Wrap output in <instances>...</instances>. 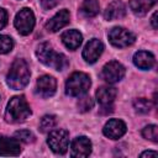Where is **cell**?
<instances>
[{
    "label": "cell",
    "instance_id": "7",
    "mask_svg": "<svg viewBox=\"0 0 158 158\" xmlns=\"http://www.w3.org/2000/svg\"><path fill=\"white\" fill-rule=\"evenodd\" d=\"M109 41L117 48H125L135 43L136 36L123 27H114L109 32Z\"/></svg>",
    "mask_w": 158,
    "mask_h": 158
},
{
    "label": "cell",
    "instance_id": "8",
    "mask_svg": "<svg viewBox=\"0 0 158 158\" xmlns=\"http://www.w3.org/2000/svg\"><path fill=\"white\" fill-rule=\"evenodd\" d=\"M123 75H125V67L117 60H111L106 63L101 70V78L109 84L120 81L123 78Z\"/></svg>",
    "mask_w": 158,
    "mask_h": 158
},
{
    "label": "cell",
    "instance_id": "20",
    "mask_svg": "<svg viewBox=\"0 0 158 158\" xmlns=\"http://www.w3.org/2000/svg\"><path fill=\"white\" fill-rule=\"evenodd\" d=\"M99 1L98 0H84L80 6V12L85 17H94L99 14Z\"/></svg>",
    "mask_w": 158,
    "mask_h": 158
},
{
    "label": "cell",
    "instance_id": "16",
    "mask_svg": "<svg viewBox=\"0 0 158 158\" xmlns=\"http://www.w3.org/2000/svg\"><path fill=\"white\" fill-rule=\"evenodd\" d=\"M60 38H62L63 44L67 48H69L70 51H75L77 48H79L83 42V36L77 30H68V31L63 32Z\"/></svg>",
    "mask_w": 158,
    "mask_h": 158
},
{
    "label": "cell",
    "instance_id": "29",
    "mask_svg": "<svg viewBox=\"0 0 158 158\" xmlns=\"http://www.w3.org/2000/svg\"><path fill=\"white\" fill-rule=\"evenodd\" d=\"M158 153L156 151H144L139 154V157H157Z\"/></svg>",
    "mask_w": 158,
    "mask_h": 158
},
{
    "label": "cell",
    "instance_id": "15",
    "mask_svg": "<svg viewBox=\"0 0 158 158\" xmlns=\"http://www.w3.org/2000/svg\"><path fill=\"white\" fill-rule=\"evenodd\" d=\"M125 15H126V6L121 0H114L107 5L106 10L104 11V17L107 21L122 19Z\"/></svg>",
    "mask_w": 158,
    "mask_h": 158
},
{
    "label": "cell",
    "instance_id": "28",
    "mask_svg": "<svg viewBox=\"0 0 158 158\" xmlns=\"http://www.w3.org/2000/svg\"><path fill=\"white\" fill-rule=\"evenodd\" d=\"M6 23H7V12H6V10L0 7V30L4 28L6 26Z\"/></svg>",
    "mask_w": 158,
    "mask_h": 158
},
{
    "label": "cell",
    "instance_id": "10",
    "mask_svg": "<svg viewBox=\"0 0 158 158\" xmlns=\"http://www.w3.org/2000/svg\"><path fill=\"white\" fill-rule=\"evenodd\" d=\"M91 149H93V144H91L90 139L85 136H79V137L74 138L72 142V146H70L72 156L78 157V158L88 157L91 153Z\"/></svg>",
    "mask_w": 158,
    "mask_h": 158
},
{
    "label": "cell",
    "instance_id": "4",
    "mask_svg": "<svg viewBox=\"0 0 158 158\" xmlns=\"http://www.w3.org/2000/svg\"><path fill=\"white\" fill-rule=\"evenodd\" d=\"M91 85L90 77L83 72L73 73L65 81V94L73 98H79L86 94Z\"/></svg>",
    "mask_w": 158,
    "mask_h": 158
},
{
    "label": "cell",
    "instance_id": "27",
    "mask_svg": "<svg viewBox=\"0 0 158 158\" xmlns=\"http://www.w3.org/2000/svg\"><path fill=\"white\" fill-rule=\"evenodd\" d=\"M60 0H41V5L44 10H51L58 5Z\"/></svg>",
    "mask_w": 158,
    "mask_h": 158
},
{
    "label": "cell",
    "instance_id": "22",
    "mask_svg": "<svg viewBox=\"0 0 158 158\" xmlns=\"http://www.w3.org/2000/svg\"><path fill=\"white\" fill-rule=\"evenodd\" d=\"M133 109L139 114H148L152 109V102L144 98H139L133 101Z\"/></svg>",
    "mask_w": 158,
    "mask_h": 158
},
{
    "label": "cell",
    "instance_id": "1",
    "mask_svg": "<svg viewBox=\"0 0 158 158\" xmlns=\"http://www.w3.org/2000/svg\"><path fill=\"white\" fill-rule=\"evenodd\" d=\"M36 56L40 62L56 70H64L69 64L67 57L63 53H57L48 42H43L37 47Z\"/></svg>",
    "mask_w": 158,
    "mask_h": 158
},
{
    "label": "cell",
    "instance_id": "24",
    "mask_svg": "<svg viewBox=\"0 0 158 158\" xmlns=\"http://www.w3.org/2000/svg\"><path fill=\"white\" fill-rule=\"evenodd\" d=\"M14 137L23 143H31L35 141V135L28 130H19L14 133Z\"/></svg>",
    "mask_w": 158,
    "mask_h": 158
},
{
    "label": "cell",
    "instance_id": "19",
    "mask_svg": "<svg viewBox=\"0 0 158 158\" xmlns=\"http://www.w3.org/2000/svg\"><path fill=\"white\" fill-rule=\"evenodd\" d=\"M157 0H130V9L137 16L146 15L154 5Z\"/></svg>",
    "mask_w": 158,
    "mask_h": 158
},
{
    "label": "cell",
    "instance_id": "12",
    "mask_svg": "<svg viewBox=\"0 0 158 158\" xmlns=\"http://www.w3.org/2000/svg\"><path fill=\"white\" fill-rule=\"evenodd\" d=\"M102 132L106 137H109L111 139H118L120 137H122L126 133V123L122 120L111 118L105 123Z\"/></svg>",
    "mask_w": 158,
    "mask_h": 158
},
{
    "label": "cell",
    "instance_id": "18",
    "mask_svg": "<svg viewBox=\"0 0 158 158\" xmlns=\"http://www.w3.org/2000/svg\"><path fill=\"white\" fill-rule=\"evenodd\" d=\"M154 62H156L154 56L151 52H147V51H138L133 56L135 65L138 67L139 69H143V70L151 69L154 65Z\"/></svg>",
    "mask_w": 158,
    "mask_h": 158
},
{
    "label": "cell",
    "instance_id": "26",
    "mask_svg": "<svg viewBox=\"0 0 158 158\" xmlns=\"http://www.w3.org/2000/svg\"><path fill=\"white\" fill-rule=\"evenodd\" d=\"M94 106V101L90 96H83L78 100V109L81 112H86L89 110H91Z\"/></svg>",
    "mask_w": 158,
    "mask_h": 158
},
{
    "label": "cell",
    "instance_id": "30",
    "mask_svg": "<svg viewBox=\"0 0 158 158\" xmlns=\"http://www.w3.org/2000/svg\"><path fill=\"white\" fill-rule=\"evenodd\" d=\"M157 11L152 15V19H151V23H152V27L153 28H158V23H157Z\"/></svg>",
    "mask_w": 158,
    "mask_h": 158
},
{
    "label": "cell",
    "instance_id": "3",
    "mask_svg": "<svg viewBox=\"0 0 158 158\" xmlns=\"http://www.w3.org/2000/svg\"><path fill=\"white\" fill-rule=\"evenodd\" d=\"M31 115L30 105L23 96H14L7 102L5 110V120L9 123L23 122Z\"/></svg>",
    "mask_w": 158,
    "mask_h": 158
},
{
    "label": "cell",
    "instance_id": "9",
    "mask_svg": "<svg viewBox=\"0 0 158 158\" xmlns=\"http://www.w3.org/2000/svg\"><path fill=\"white\" fill-rule=\"evenodd\" d=\"M102 52H104L102 42L98 38H93L85 44V47L83 49V58L86 63L91 64V63H95L99 59V57L101 56Z\"/></svg>",
    "mask_w": 158,
    "mask_h": 158
},
{
    "label": "cell",
    "instance_id": "2",
    "mask_svg": "<svg viewBox=\"0 0 158 158\" xmlns=\"http://www.w3.org/2000/svg\"><path fill=\"white\" fill-rule=\"evenodd\" d=\"M30 81V68L23 59H16L6 75L7 85L14 90L23 89Z\"/></svg>",
    "mask_w": 158,
    "mask_h": 158
},
{
    "label": "cell",
    "instance_id": "21",
    "mask_svg": "<svg viewBox=\"0 0 158 158\" xmlns=\"http://www.w3.org/2000/svg\"><path fill=\"white\" fill-rule=\"evenodd\" d=\"M56 125H57V118L54 115H44L41 118L40 130L41 132H49L56 127Z\"/></svg>",
    "mask_w": 158,
    "mask_h": 158
},
{
    "label": "cell",
    "instance_id": "13",
    "mask_svg": "<svg viewBox=\"0 0 158 158\" xmlns=\"http://www.w3.org/2000/svg\"><path fill=\"white\" fill-rule=\"evenodd\" d=\"M69 19H70V15L67 9L59 10L51 20H48L46 22L44 27L48 32H57L69 22Z\"/></svg>",
    "mask_w": 158,
    "mask_h": 158
},
{
    "label": "cell",
    "instance_id": "25",
    "mask_svg": "<svg viewBox=\"0 0 158 158\" xmlns=\"http://www.w3.org/2000/svg\"><path fill=\"white\" fill-rule=\"evenodd\" d=\"M14 47V41L10 36L0 35V54L9 53Z\"/></svg>",
    "mask_w": 158,
    "mask_h": 158
},
{
    "label": "cell",
    "instance_id": "6",
    "mask_svg": "<svg viewBox=\"0 0 158 158\" xmlns=\"http://www.w3.org/2000/svg\"><path fill=\"white\" fill-rule=\"evenodd\" d=\"M14 25L21 35H23V36L30 35L35 27V15H33L32 10L28 7L21 9L15 16Z\"/></svg>",
    "mask_w": 158,
    "mask_h": 158
},
{
    "label": "cell",
    "instance_id": "5",
    "mask_svg": "<svg viewBox=\"0 0 158 158\" xmlns=\"http://www.w3.org/2000/svg\"><path fill=\"white\" fill-rule=\"evenodd\" d=\"M47 144L57 154H64L69 146V133L65 130L58 128L49 131Z\"/></svg>",
    "mask_w": 158,
    "mask_h": 158
},
{
    "label": "cell",
    "instance_id": "11",
    "mask_svg": "<svg viewBox=\"0 0 158 158\" xmlns=\"http://www.w3.org/2000/svg\"><path fill=\"white\" fill-rule=\"evenodd\" d=\"M57 81L51 75H42L37 79L36 91L41 98H49L56 93Z\"/></svg>",
    "mask_w": 158,
    "mask_h": 158
},
{
    "label": "cell",
    "instance_id": "23",
    "mask_svg": "<svg viewBox=\"0 0 158 158\" xmlns=\"http://www.w3.org/2000/svg\"><path fill=\"white\" fill-rule=\"evenodd\" d=\"M142 136L154 143L158 142V127L156 125H148L142 130Z\"/></svg>",
    "mask_w": 158,
    "mask_h": 158
},
{
    "label": "cell",
    "instance_id": "14",
    "mask_svg": "<svg viewBox=\"0 0 158 158\" xmlns=\"http://www.w3.org/2000/svg\"><path fill=\"white\" fill-rule=\"evenodd\" d=\"M20 153L21 147L16 138L0 136V156H19Z\"/></svg>",
    "mask_w": 158,
    "mask_h": 158
},
{
    "label": "cell",
    "instance_id": "17",
    "mask_svg": "<svg viewBox=\"0 0 158 158\" xmlns=\"http://www.w3.org/2000/svg\"><path fill=\"white\" fill-rule=\"evenodd\" d=\"M117 90L114 86H109V85H104L100 86L96 90V100L99 101V104L101 106H106V105H112L115 98H116Z\"/></svg>",
    "mask_w": 158,
    "mask_h": 158
}]
</instances>
